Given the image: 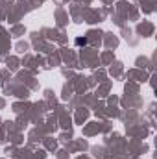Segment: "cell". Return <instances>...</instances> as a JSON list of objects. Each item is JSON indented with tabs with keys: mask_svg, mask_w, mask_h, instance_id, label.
Wrapping results in <instances>:
<instances>
[{
	"mask_svg": "<svg viewBox=\"0 0 157 159\" xmlns=\"http://www.w3.org/2000/svg\"><path fill=\"white\" fill-rule=\"evenodd\" d=\"M76 44H87V37H78L76 39Z\"/></svg>",
	"mask_w": 157,
	"mask_h": 159,
	"instance_id": "cell-1",
	"label": "cell"
}]
</instances>
